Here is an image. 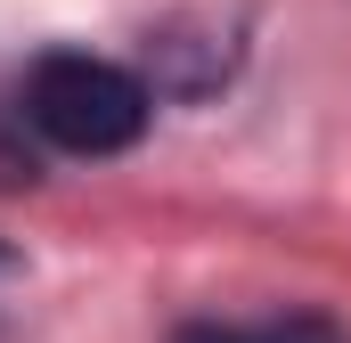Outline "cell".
I'll list each match as a JSON object with an SVG mask.
<instances>
[{
    "mask_svg": "<svg viewBox=\"0 0 351 343\" xmlns=\"http://www.w3.org/2000/svg\"><path fill=\"white\" fill-rule=\"evenodd\" d=\"M16 115L58 156H123L156 123V82L90 49H41L16 82Z\"/></svg>",
    "mask_w": 351,
    "mask_h": 343,
    "instance_id": "cell-1",
    "label": "cell"
},
{
    "mask_svg": "<svg viewBox=\"0 0 351 343\" xmlns=\"http://www.w3.org/2000/svg\"><path fill=\"white\" fill-rule=\"evenodd\" d=\"M147 82H156V98H204L229 82V49L213 33L164 25V33H147Z\"/></svg>",
    "mask_w": 351,
    "mask_h": 343,
    "instance_id": "cell-2",
    "label": "cell"
},
{
    "mask_svg": "<svg viewBox=\"0 0 351 343\" xmlns=\"http://www.w3.org/2000/svg\"><path fill=\"white\" fill-rule=\"evenodd\" d=\"M172 343H351L327 311H286V319H188Z\"/></svg>",
    "mask_w": 351,
    "mask_h": 343,
    "instance_id": "cell-3",
    "label": "cell"
},
{
    "mask_svg": "<svg viewBox=\"0 0 351 343\" xmlns=\"http://www.w3.org/2000/svg\"><path fill=\"white\" fill-rule=\"evenodd\" d=\"M16 180H33V147H25V115L0 106V188H16Z\"/></svg>",
    "mask_w": 351,
    "mask_h": 343,
    "instance_id": "cell-4",
    "label": "cell"
},
{
    "mask_svg": "<svg viewBox=\"0 0 351 343\" xmlns=\"http://www.w3.org/2000/svg\"><path fill=\"white\" fill-rule=\"evenodd\" d=\"M8 270H16V254H8V246H0V278H8Z\"/></svg>",
    "mask_w": 351,
    "mask_h": 343,
    "instance_id": "cell-5",
    "label": "cell"
}]
</instances>
